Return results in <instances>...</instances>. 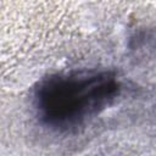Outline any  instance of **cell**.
Wrapping results in <instances>:
<instances>
[{"instance_id":"obj_1","label":"cell","mask_w":156,"mask_h":156,"mask_svg":"<svg viewBox=\"0 0 156 156\" xmlns=\"http://www.w3.org/2000/svg\"><path fill=\"white\" fill-rule=\"evenodd\" d=\"M117 78L106 71H73L43 78L34 89V107L45 126L69 132L105 110L118 94Z\"/></svg>"}]
</instances>
